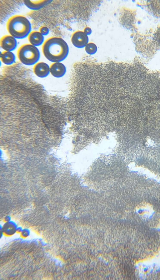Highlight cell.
Here are the masks:
<instances>
[{"instance_id": "obj_8", "label": "cell", "mask_w": 160, "mask_h": 280, "mask_svg": "<svg viewBox=\"0 0 160 280\" xmlns=\"http://www.w3.org/2000/svg\"><path fill=\"white\" fill-rule=\"evenodd\" d=\"M28 39L30 44L36 47L42 45L44 42V36L39 31H37L31 32L28 36Z\"/></svg>"}, {"instance_id": "obj_7", "label": "cell", "mask_w": 160, "mask_h": 280, "mask_svg": "<svg viewBox=\"0 0 160 280\" xmlns=\"http://www.w3.org/2000/svg\"><path fill=\"white\" fill-rule=\"evenodd\" d=\"M66 70L65 66L61 62L52 63L50 66V73L56 78L63 77L65 74Z\"/></svg>"}, {"instance_id": "obj_14", "label": "cell", "mask_w": 160, "mask_h": 280, "mask_svg": "<svg viewBox=\"0 0 160 280\" xmlns=\"http://www.w3.org/2000/svg\"><path fill=\"white\" fill-rule=\"evenodd\" d=\"M30 234V231L29 230L27 229H23L21 233V234L22 237L24 238L27 237Z\"/></svg>"}, {"instance_id": "obj_1", "label": "cell", "mask_w": 160, "mask_h": 280, "mask_svg": "<svg viewBox=\"0 0 160 280\" xmlns=\"http://www.w3.org/2000/svg\"><path fill=\"white\" fill-rule=\"evenodd\" d=\"M42 51L45 57L52 63L61 62L68 56V45L61 37H53L47 39L42 44Z\"/></svg>"}, {"instance_id": "obj_12", "label": "cell", "mask_w": 160, "mask_h": 280, "mask_svg": "<svg viewBox=\"0 0 160 280\" xmlns=\"http://www.w3.org/2000/svg\"><path fill=\"white\" fill-rule=\"evenodd\" d=\"M86 52L88 55H92L95 54L97 51L98 47L93 43H88L85 47Z\"/></svg>"}, {"instance_id": "obj_17", "label": "cell", "mask_w": 160, "mask_h": 280, "mask_svg": "<svg viewBox=\"0 0 160 280\" xmlns=\"http://www.w3.org/2000/svg\"><path fill=\"white\" fill-rule=\"evenodd\" d=\"M23 229L21 227H17L16 232L18 233H21Z\"/></svg>"}, {"instance_id": "obj_5", "label": "cell", "mask_w": 160, "mask_h": 280, "mask_svg": "<svg viewBox=\"0 0 160 280\" xmlns=\"http://www.w3.org/2000/svg\"><path fill=\"white\" fill-rule=\"evenodd\" d=\"M16 39L10 35L3 36L0 39L1 47L4 51L12 52L15 49L17 46Z\"/></svg>"}, {"instance_id": "obj_15", "label": "cell", "mask_w": 160, "mask_h": 280, "mask_svg": "<svg viewBox=\"0 0 160 280\" xmlns=\"http://www.w3.org/2000/svg\"><path fill=\"white\" fill-rule=\"evenodd\" d=\"M83 32L87 35L88 36L92 33V30L90 28L86 27L84 29Z\"/></svg>"}, {"instance_id": "obj_16", "label": "cell", "mask_w": 160, "mask_h": 280, "mask_svg": "<svg viewBox=\"0 0 160 280\" xmlns=\"http://www.w3.org/2000/svg\"><path fill=\"white\" fill-rule=\"evenodd\" d=\"M4 221L5 223L11 221V218L10 216H6L4 219Z\"/></svg>"}, {"instance_id": "obj_3", "label": "cell", "mask_w": 160, "mask_h": 280, "mask_svg": "<svg viewBox=\"0 0 160 280\" xmlns=\"http://www.w3.org/2000/svg\"><path fill=\"white\" fill-rule=\"evenodd\" d=\"M17 56L19 61L27 66H32L38 62L40 57L38 48L30 44L22 45L17 51Z\"/></svg>"}, {"instance_id": "obj_18", "label": "cell", "mask_w": 160, "mask_h": 280, "mask_svg": "<svg viewBox=\"0 0 160 280\" xmlns=\"http://www.w3.org/2000/svg\"><path fill=\"white\" fill-rule=\"evenodd\" d=\"M143 211H144V210L143 209H140V210H139L138 213H139V214H141V213H142V212H143Z\"/></svg>"}, {"instance_id": "obj_9", "label": "cell", "mask_w": 160, "mask_h": 280, "mask_svg": "<svg viewBox=\"0 0 160 280\" xmlns=\"http://www.w3.org/2000/svg\"><path fill=\"white\" fill-rule=\"evenodd\" d=\"M51 0L30 1L25 0L23 1L25 5L30 9L36 10L42 8L45 6L50 3Z\"/></svg>"}, {"instance_id": "obj_19", "label": "cell", "mask_w": 160, "mask_h": 280, "mask_svg": "<svg viewBox=\"0 0 160 280\" xmlns=\"http://www.w3.org/2000/svg\"><path fill=\"white\" fill-rule=\"evenodd\" d=\"M148 268H145L143 269V271L144 272H147L148 271Z\"/></svg>"}, {"instance_id": "obj_2", "label": "cell", "mask_w": 160, "mask_h": 280, "mask_svg": "<svg viewBox=\"0 0 160 280\" xmlns=\"http://www.w3.org/2000/svg\"><path fill=\"white\" fill-rule=\"evenodd\" d=\"M7 28L10 35L16 39H22L28 36L31 32L32 28L30 22L26 17L15 15L8 20Z\"/></svg>"}, {"instance_id": "obj_4", "label": "cell", "mask_w": 160, "mask_h": 280, "mask_svg": "<svg viewBox=\"0 0 160 280\" xmlns=\"http://www.w3.org/2000/svg\"><path fill=\"white\" fill-rule=\"evenodd\" d=\"M73 45L78 48L85 47L88 43L89 38L83 31H78L74 32L71 37Z\"/></svg>"}, {"instance_id": "obj_6", "label": "cell", "mask_w": 160, "mask_h": 280, "mask_svg": "<svg viewBox=\"0 0 160 280\" xmlns=\"http://www.w3.org/2000/svg\"><path fill=\"white\" fill-rule=\"evenodd\" d=\"M33 71L38 77L43 78L47 76L50 72V66L43 62H38L34 65Z\"/></svg>"}, {"instance_id": "obj_11", "label": "cell", "mask_w": 160, "mask_h": 280, "mask_svg": "<svg viewBox=\"0 0 160 280\" xmlns=\"http://www.w3.org/2000/svg\"><path fill=\"white\" fill-rule=\"evenodd\" d=\"M17 227L16 223L13 221L5 223L2 228L3 233L8 236L12 235L16 232Z\"/></svg>"}, {"instance_id": "obj_10", "label": "cell", "mask_w": 160, "mask_h": 280, "mask_svg": "<svg viewBox=\"0 0 160 280\" xmlns=\"http://www.w3.org/2000/svg\"><path fill=\"white\" fill-rule=\"evenodd\" d=\"M0 59L4 64L10 65L15 62L16 57L12 52L4 51L1 53Z\"/></svg>"}, {"instance_id": "obj_13", "label": "cell", "mask_w": 160, "mask_h": 280, "mask_svg": "<svg viewBox=\"0 0 160 280\" xmlns=\"http://www.w3.org/2000/svg\"><path fill=\"white\" fill-rule=\"evenodd\" d=\"M39 32L43 36H47L49 33V29L46 26H42L40 29Z\"/></svg>"}]
</instances>
